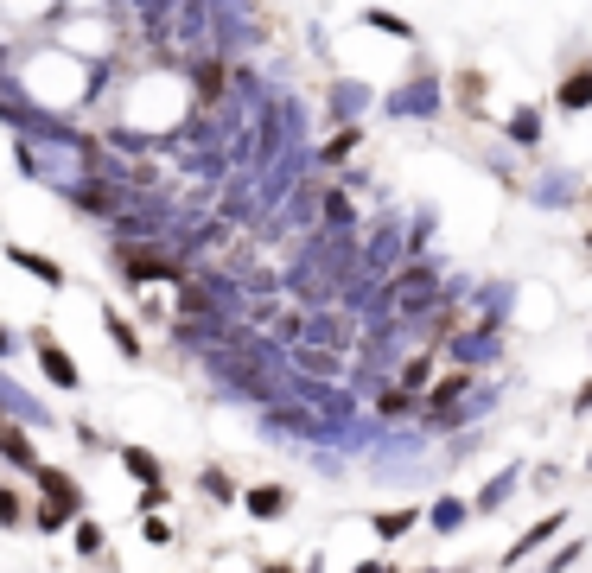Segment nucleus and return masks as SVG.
Returning a JSON list of instances; mask_svg holds the SVG:
<instances>
[{"mask_svg": "<svg viewBox=\"0 0 592 573\" xmlns=\"http://www.w3.org/2000/svg\"><path fill=\"white\" fill-rule=\"evenodd\" d=\"M32 478L51 491V510H45V523L58 529L64 516H77V503H83V491H77V478H64V472H51V465H32Z\"/></svg>", "mask_w": 592, "mask_h": 573, "instance_id": "1", "label": "nucleus"}, {"mask_svg": "<svg viewBox=\"0 0 592 573\" xmlns=\"http://www.w3.org/2000/svg\"><path fill=\"white\" fill-rule=\"evenodd\" d=\"M554 102H561V109H592V64L586 71H567V83H561Z\"/></svg>", "mask_w": 592, "mask_h": 573, "instance_id": "2", "label": "nucleus"}, {"mask_svg": "<svg viewBox=\"0 0 592 573\" xmlns=\"http://www.w3.org/2000/svg\"><path fill=\"white\" fill-rule=\"evenodd\" d=\"M39 357H45V376H51V382H58V389H77V363H71V357H64V351H58V344H45V338H39Z\"/></svg>", "mask_w": 592, "mask_h": 573, "instance_id": "3", "label": "nucleus"}, {"mask_svg": "<svg viewBox=\"0 0 592 573\" xmlns=\"http://www.w3.org/2000/svg\"><path fill=\"white\" fill-rule=\"evenodd\" d=\"M249 510H255V516H281V510H287V491H281V484H255V491H249Z\"/></svg>", "mask_w": 592, "mask_h": 573, "instance_id": "4", "label": "nucleus"}, {"mask_svg": "<svg viewBox=\"0 0 592 573\" xmlns=\"http://www.w3.org/2000/svg\"><path fill=\"white\" fill-rule=\"evenodd\" d=\"M0 453H7L13 465H26V472L39 465V459H32V440H26V433H13V427H0Z\"/></svg>", "mask_w": 592, "mask_h": 573, "instance_id": "5", "label": "nucleus"}, {"mask_svg": "<svg viewBox=\"0 0 592 573\" xmlns=\"http://www.w3.org/2000/svg\"><path fill=\"white\" fill-rule=\"evenodd\" d=\"M7 255H13V262H20V268H32V274H39V281H51V287H58V281H64V274H58V268H51V262H45V255H32V249H7Z\"/></svg>", "mask_w": 592, "mask_h": 573, "instance_id": "6", "label": "nucleus"}, {"mask_svg": "<svg viewBox=\"0 0 592 573\" xmlns=\"http://www.w3.org/2000/svg\"><path fill=\"white\" fill-rule=\"evenodd\" d=\"M109 338H115L128 357H141V338H134V325H128V319H115V306H109Z\"/></svg>", "mask_w": 592, "mask_h": 573, "instance_id": "7", "label": "nucleus"}, {"mask_svg": "<svg viewBox=\"0 0 592 573\" xmlns=\"http://www.w3.org/2000/svg\"><path fill=\"white\" fill-rule=\"evenodd\" d=\"M548 535H561V516H542V523H535L529 535H522V542H516L510 554H522V548H542V542H548Z\"/></svg>", "mask_w": 592, "mask_h": 573, "instance_id": "8", "label": "nucleus"}, {"mask_svg": "<svg viewBox=\"0 0 592 573\" xmlns=\"http://www.w3.org/2000/svg\"><path fill=\"white\" fill-rule=\"evenodd\" d=\"M198 96H204V102L223 96V71H211V64H204V71H198Z\"/></svg>", "mask_w": 592, "mask_h": 573, "instance_id": "9", "label": "nucleus"}, {"mask_svg": "<svg viewBox=\"0 0 592 573\" xmlns=\"http://www.w3.org/2000/svg\"><path fill=\"white\" fill-rule=\"evenodd\" d=\"M452 395H465V376H446V382H440V389H433V408H446V402H452Z\"/></svg>", "mask_w": 592, "mask_h": 573, "instance_id": "10", "label": "nucleus"}, {"mask_svg": "<svg viewBox=\"0 0 592 573\" xmlns=\"http://www.w3.org/2000/svg\"><path fill=\"white\" fill-rule=\"evenodd\" d=\"M204 491H211L217 503H230V478H223V472H204Z\"/></svg>", "mask_w": 592, "mask_h": 573, "instance_id": "11", "label": "nucleus"}, {"mask_svg": "<svg viewBox=\"0 0 592 573\" xmlns=\"http://www.w3.org/2000/svg\"><path fill=\"white\" fill-rule=\"evenodd\" d=\"M185 312H211V293H204V287H185Z\"/></svg>", "mask_w": 592, "mask_h": 573, "instance_id": "12", "label": "nucleus"}, {"mask_svg": "<svg viewBox=\"0 0 592 573\" xmlns=\"http://www.w3.org/2000/svg\"><path fill=\"white\" fill-rule=\"evenodd\" d=\"M0 523H20V497L13 491H0Z\"/></svg>", "mask_w": 592, "mask_h": 573, "instance_id": "13", "label": "nucleus"}, {"mask_svg": "<svg viewBox=\"0 0 592 573\" xmlns=\"http://www.w3.org/2000/svg\"><path fill=\"white\" fill-rule=\"evenodd\" d=\"M77 542H83V554H102V529L83 523V529H77Z\"/></svg>", "mask_w": 592, "mask_h": 573, "instance_id": "14", "label": "nucleus"}, {"mask_svg": "<svg viewBox=\"0 0 592 573\" xmlns=\"http://www.w3.org/2000/svg\"><path fill=\"white\" fill-rule=\"evenodd\" d=\"M573 402H580V408H592V382H586V389H580V395H573Z\"/></svg>", "mask_w": 592, "mask_h": 573, "instance_id": "15", "label": "nucleus"}, {"mask_svg": "<svg viewBox=\"0 0 592 573\" xmlns=\"http://www.w3.org/2000/svg\"><path fill=\"white\" fill-rule=\"evenodd\" d=\"M268 573H287V567H268Z\"/></svg>", "mask_w": 592, "mask_h": 573, "instance_id": "16", "label": "nucleus"}]
</instances>
